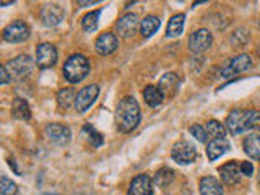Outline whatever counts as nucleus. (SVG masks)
<instances>
[{"label": "nucleus", "mask_w": 260, "mask_h": 195, "mask_svg": "<svg viewBox=\"0 0 260 195\" xmlns=\"http://www.w3.org/2000/svg\"><path fill=\"white\" fill-rule=\"evenodd\" d=\"M89 73V60L83 54H73L63 63V77L70 83H80Z\"/></svg>", "instance_id": "3"}, {"label": "nucleus", "mask_w": 260, "mask_h": 195, "mask_svg": "<svg viewBox=\"0 0 260 195\" xmlns=\"http://www.w3.org/2000/svg\"><path fill=\"white\" fill-rule=\"evenodd\" d=\"M249 41V31L246 28H238L234 31V35L231 36V43L234 47H242L246 46Z\"/></svg>", "instance_id": "30"}, {"label": "nucleus", "mask_w": 260, "mask_h": 195, "mask_svg": "<svg viewBox=\"0 0 260 195\" xmlns=\"http://www.w3.org/2000/svg\"><path fill=\"white\" fill-rule=\"evenodd\" d=\"M0 77H2V85H7L8 81H10V73H8V70L5 69V65L0 69Z\"/></svg>", "instance_id": "34"}, {"label": "nucleus", "mask_w": 260, "mask_h": 195, "mask_svg": "<svg viewBox=\"0 0 260 195\" xmlns=\"http://www.w3.org/2000/svg\"><path fill=\"white\" fill-rule=\"evenodd\" d=\"M184 21H185V16L182 13L174 15L173 18L169 20V23H168L166 36L168 38H176V36L181 35L182 29H184Z\"/></svg>", "instance_id": "26"}, {"label": "nucleus", "mask_w": 260, "mask_h": 195, "mask_svg": "<svg viewBox=\"0 0 260 195\" xmlns=\"http://www.w3.org/2000/svg\"><path fill=\"white\" fill-rule=\"evenodd\" d=\"M98 4V0H86V2H78V7H89V5H96Z\"/></svg>", "instance_id": "35"}, {"label": "nucleus", "mask_w": 260, "mask_h": 195, "mask_svg": "<svg viewBox=\"0 0 260 195\" xmlns=\"http://www.w3.org/2000/svg\"><path fill=\"white\" fill-rule=\"evenodd\" d=\"M159 24H161V21H159L158 16H154V15L145 16V18L142 20V23H140V32H142V36L143 38L153 36L154 32L159 29Z\"/></svg>", "instance_id": "23"}, {"label": "nucleus", "mask_w": 260, "mask_h": 195, "mask_svg": "<svg viewBox=\"0 0 260 195\" xmlns=\"http://www.w3.org/2000/svg\"><path fill=\"white\" fill-rule=\"evenodd\" d=\"M153 179L148 174H138L130 182L128 195H153Z\"/></svg>", "instance_id": "12"}, {"label": "nucleus", "mask_w": 260, "mask_h": 195, "mask_svg": "<svg viewBox=\"0 0 260 195\" xmlns=\"http://www.w3.org/2000/svg\"><path fill=\"white\" fill-rule=\"evenodd\" d=\"M117 47H119V41L114 32H103L94 43V49L100 55H109L116 51Z\"/></svg>", "instance_id": "14"}, {"label": "nucleus", "mask_w": 260, "mask_h": 195, "mask_svg": "<svg viewBox=\"0 0 260 195\" xmlns=\"http://www.w3.org/2000/svg\"><path fill=\"white\" fill-rule=\"evenodd\" d=\"M189 132H190L195 138H197V140H199L200 143H207V140H208V134H207V128H205V127H202V125H199V124H195V125H190Z\"/></svg>", "instance_id": "32"}, {"label": "nucleus", "mask_w": 260, "mask_h": 195, "mask_svg": "<svg viewBox=\"0 0 260 195\" xmlns=\"http://www.w3.org/2000/svg\"><path fill=\"white\" fill-rule=\"evenodd\" d=\"M143 98H145V103L150 106V108H158V106L162 104L165 101V94L159 89L158 85H148L145 86L143 89Z\"/></svg>", "instance_id": "20"}, {"label": "nucleus", "mask_w": 260, "mask_h": 195, "mask_svg": "<svg viewBox=\"0 0 260 195\" xmlns=\"http://www.w3.org/2000/svg\"><path fill=\"white\" fill-rule=\"evenodd\" d=\"M142 119L140 106L134 96L122 98L116 109V125L122 134L134 132Z\"/></svg>", "instance_id": "1"}, {"label": "nucleus", "mask_w": 260, "mask_h": 195, "mask_svg": "<svg viewBox=\"0 0 260 195\" xmlns=\"http://www.w3.org/2000/svg\"><path fill=\"white\" fill-rule=\"evenodd\" d=\"M199 189H200L202 195H224L221 182H219L218 179L211 177V176H207V177L200 179Z\"/></svg>", "instance_id": "19"}, {"label": "nucleus", "mask_w": 260, "mask_h": 195, "mask_svg": "<svg viewBox=\"0 0 260 195\" xmlns=\"http://www.w3.org/2000/svg\"><path fill=\"white\" fill-rule=\"evenodd\" d=\"M252 69V59L247 54H239L233 57V59L224 65V69L221 70V75L224 78H231L234 75H239Z\"/></svg>", "instance_id": "6"}, {"label": "nucleus", "mask_w": 260, "mask_h": 195, "mask_svg": "<svg viewBox=\"0 0 260 195\" xmlns=\"http://www.w3.org/2000/svg\"><path fill=\"white\" fill-rule=\"evenodd\" d=\"M83 137H86V140L91 143V146H94V148L103 145V135L100 132H96V128L89 124L83 127Z\"/></svg>", "instance_id": "29"}, {"label": "nucleus", "mask_w": 260, "mask_h": 195, "mask_svg": "<svg viewBox=\"0 0 260 195\" xmlns=\"http://www.w3.org/2000/svg\"><path fill=\"white\" fill-rule=\"evenodd\" d=\"M63 8L57 4H47L41 8V20L46 26H57L63 20Z\"/></svg>", "instance_id": "13"}, {"label": "nucleus", "mask_w": 260, "mask_h": 195, "mask_svg": "<svg viewBox=\"0 0 260 195\" xmlns=\"http://www.w3.org/2000/svg\"><path fill=\"white\" fill-rule=\"evenodd\" d=\"M138 28V16L135 13H125L117 21V32L120 38H132Z\"/></svg>", "instance_id": "16"}, {"label": "nucleus", "mask_w": 260, "mask_h": 195, "mask_svg": "<svg viewBox=\"0 0 260 195\" xmlns=\"http://www.w3.org/2000/svg\"><path fill=\"white\" fill-rule=\"evenodd\" d=\"M258 26H260V24H258Z\"/></svg>", "instance_id": "38"}, {"label": "nucleus", "mask_w": 260, "mask_h": 195, "mask_svg": "<svg viewBox=\"0 0 260 195\" xmlns=\"http://www.w3.org/2000/svg\"><path fill=\"white\" fill-rule=\"evenodd\" d=\"M44 134L49 138V142H52L54 145H59V146L67 145L72 137L70 128L63 124H47L44 128Z\"/></svg>", "instance_id": "10"}, {"label": "nucleus", "mask_w": 260, "mask_h": 195, "mask_svg": "<svg viewBox=\"0 0 260 195\" xmlns=\"http://www.w3.org/2000/svg\"><path fill=\"white\" fill-rule=\"evenodd\" d=\"M7 5H13V0L12 2H0V7H7Z\"/></svg>", "instance_id": "36"}, {"label": "nucleus", "mask_w": 260, "mask_h": 195, "mask_svg": "<svg viewBox=\"0 0 260 195\" xmlns=\"http://www.w3.org/2000/svg\"><path fill=\"white\" fill-rule=\"evenodd\" d=\"M32 67H35L32 59L26 54H21L18 57H15L13 60H10L5 65V69L8 70V73H10V77L18 78V80L29 77L31 72H32Z\"/></svg>", "instance_id": "4"}, {"label": "nucleus", "mask_w": 260, "mask_h": 195, "mask_svg": "<svg viewBox=\"0 0 260 195\" xmlns=\"http://www.w3.org/2000/svg\"><path fill=\"white\" fill-rule=\"evenodd\" d=\"M75 101H77V93L72 88H63L57 94V106L62 111H67L72 104H75Z\"/></svg>", "instance_id": "24"}, {"label": "nucleus", "mask_w": 260, "mask_h": 195, "mask_svg": "<svg viewBox=\"0 0 260 195\" xmlns=\"http://www.w3.org/2000/svg\"><path fill=\"white\" fill-rule=\"evenodd\" d=\"M211 44H213V36H211V32L205 28L197 29L195 32H192L189 38V51L193 54H202L208 51Z\"/></svg>", "instance_id": "7"}, {"label": "nucleus", "mask_w": 260, "mask_h": 195, "mask_svg": "<svg viewBox=\"0 0 260 195\" xmlns=\"http://www.w3.org/2000/svg\"><path fill=\"white\" fill-rule=\"evenodd\" d=\"M98 94H100V86L98 85H89V86H85L83 89H80L77 94V101H75L77 112H80V114L86 112L89 108H91V104L96 101Z\"/></svg>", "instance_id": "9"}, {"label": "nucleus", "mask_w": 260, "mask_h": 195, "mask_svg": "<svg viewBox=\"0 0 260 195\" xmlns=\"http://www.w3.org/2000/svg\"><path fill=\"white\" fill-rule=\"evenodd\" d=\"M100 15H101V10H94V12L83 16V20H81V26H83V29L86 32L96 31L98 23H100Z\"/></svg>", "instance_id": "27"}, {"label": "nucleus", "mask_w": 260, "mask_h": 195, "mask_svg": "<svg viewBox=\"0 0 260 195\" xmlns=\"http://www.w3.org/2000/svg\"><path fill=\"white\" fill-rule=\"evenodd\" d=\"M230 150V142L226 138H213L207 146V156L210 161H216Z\"/></svg>", "instance_id": "18"}, {"label": "nucleus", "mask_w": 260, "mask_h": 195, "mask_svg": "<svg viewBox=\"0 0 260 195\" xmlns=\"http://www.w3.org/2000/svg\"><path fill=\"white\" fill-rule=\"evenodd\" d=\"M241 173L244 174V176H252V173H254V166H252V162H249V161H244V162H241Z\"/></svg>", "instance_id": "33"}, {"label": "nucleus", "mask_w": 260, "mask_h": 195, "mask_svg": "<svg viewBox=\"0 0 260 195\" xmlns=\"http://www.w3.org/2000/svg\"><path fill=\"white\" fill-rule=\"evenodd\" d=\"M57 62V49L51 43H43L36 49V63L39 69H51Z\"/></svg>", "instance_id": "11"}, {"label": "nucleus", "mask_w": 260, "mask_h": 195, "mask_svg": "<svg viewBox=\"0 0 260 195\" xmlns=\"http://www.w3.org/2000/svg\"><path fill=\"white\" fill-rule=\"evenodd\" d=\"M171 156L177 165H190V162L197 159V150L190 142L181 140L174 143L173 150H171Z\"/></svg>", "instance_id": "5"}, {"label": "nucleus", "mask_w": 260, "mask_h": 195, "mask_svg": "<svg viewBox=\"0 0 260 195\" xmlns=\"http://www.w3.org/2000/svg\"><path fill=\"white\" fill-rule=\"evenodd\" d=\"M0 192H2V195H16L18 189H16V184L12 181V179L4 176L2 181H0Z\"/></svg>", "instance_id": "31"}, {"label": "nucleus", "mask_w": 260, "mask_h": 195, "mask_svg": "<svg viewBox=\"0 0 260 195\" xmlns=\"http://www.w3.org/2000/svg\"><path fill=\"white\" fill-rule=\"evenodd\" d=\"M179 83H181V80H179V77L176 75V73L169 72V73H165V75L161 77L158 86H159V89L162 91V94H165V98H166V96L171 98V96H174L176 91L179 89Z\"/></svg>", "instance_id": "17"}, {"label": "nucleus", "mask_w": 260, "mask_h": 195, "mask_svg": "<svg viewBox=\"0 0 260 195\" xmlns=\"http://www.w3.org/2000/svg\"><path fill=\"white\" fill-rule=\"evenodd\" d=\"M242 146L249 158L260 161V135L258 134H252L244 138Z\"/></svg>", "instance_id": "21"}, {"label": "nucleus", "mask_w": 260, "mask_h": 195, "mask_svg": "<svg viewBox=\"0 0 260 195\" xmlns=\"http://www.w3.org/2000/svg\"><path fill=\"white\" fill-rule=\"evenodd\" d=\"M12 116L15 119H20V120H29L31 117V109H29V104L23 100V98H16L12 104Z\"/></svg>", "instance_id": "22"}, {"label": "nucleus", "mask_w": 260, "mask_h": 195, "mask_svg": "<svg viewBox=\"0 0 260 195\" xmlns=\"http://www.w3.org/2000/svg\"><path fill=\"white\" fill-rule=\"evenodd\" d=\"M226 128L233 135L246 134L249 130H260V111L234 109L226 117Z\"/></svg>", "instance_id": "2"}, {"label": "nucleus", "mask_w": 260, "mask_h": 195, "mask_svg": "<svg viewBox=\"0 0 260 195\" xmlns=\"http://www.w3.org/2000/svg\"><path fill=\"white\" fill-rule=\"evenodd\" d=\"M2 38L7 43H23L29 38V26L24 21H13L4 28Z\"/></svg>", "instance_id": "8"}, {"label": "nucleus", "mask_w": 260, "mask_h": 195, "mask_svg": "<svg viewBox=\"0 0 260 195\" xmlns=\"http://www.w3.org/2000/svg\"><path fill=\"white\" fill-rule=\"evenodd\" d=\"M205 128H207V134L213 138H224L226 130H228L226 125L221 124V122H218V120H208Z\"/></svg>", "instance_id": "28"}, {"label": "nucleus", "mask_w": 260, "mask_h": 195, "mask_svg": "<svg viewBox=\"0 0 260 195\" xmlns=\"http://www.w3.org/2000/svg\"><path fill=\"white\" fill-rule=\"evenodd\" d=\"M257 54L260 55V44H258V49H257Z\"/></svg>", "instance_id": "37"}, {"label": "nucleus", "mask_w": 260, "mask_h": 195, "mask_svg": "<svg viewBox=\"0 0 260 195\" xmlns=\"http://www.w3.org/2000/svg\"><path fill=\"white\" fill-rule=\"evenodd\" d=\"M173 181H174V171L169 168H161L153 177V184L159 187V189H166Z\"/></svg>", "instance_id": "25"}, {"label": "nucleus", "mask_w": 260, "mask_h": 195, "mask_svg": "<svg viewBox=\"0 0 260 195\" xmlns=\"http://www.w3.org/2000/svg\"><path fill=\"white\" fill-rule=\"evenodd\" d=\"M219 174H221V181L226 185H234L241 181V165H238L236 161H230L219 168Z\"/></svg>", "instance_id": "15"}]
</instances>
